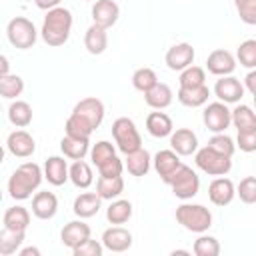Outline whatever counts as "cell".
Here are the masks:
<instances>
[{
  "instance_id": "ee69618b",
  "label": "cell",
  "mask_w": 256,
  "mask_h": 256,
  "mask_svg": "<svg viewBox=\"0 0 256 256\" xmlns=\"http://www.w3.org/2000/svg\"><path fill=\"white\" fill-rule=\"evenodd\" d=\"M236 194L244 204H256V176L242 178L236 188Z\"/></svg>"
},
{
  "instance_id": "db71d44e",
  "label": "cell",
  "mask_w": 256,
  "mask_h": 256,
  "mask_svg": "<svg viewBox=\"0 0 256 256\" xmlns=\"http://www.w3.org/2000/svg\"><path fill=\"white\" fill-rule=\"evenodd\" d=\"M176 254H190L188 250H172V256H176Z\"/></svg>"
},
{
  "instance_id": "7402d4cb",
  "label": "cell",
  "mask_w": 256,
  "mask_h": 256,
  "mask_svg": "<svg viewBox=\"0 0 256 256\" xmlns=\"http://www.w3.org/2000/svg\"><path fill=\"white\" fill-rule=\"evenodd\" d=\"M152 162H154V168H156V172H158V176L162 180H166L170 174H174L182 166L180 154H176L174 150H160V152H156Z\"/></svg>"
},
{
  "instance_id": "603a6c76",
  "label": "cell",
  "mask_w": 256,
  "mask_h": 256,
  "mask_svg": "<svg viewBox=\"0 0 256 256\" xmlns=\"http://www.w3.org/2000/svg\"><path fill=\"white\" fill-rule=\"evenodd\" d=\"M100 202H102V198H100L96 192H84V194L76 196L72 210H74V214H76L78 218H82V220H84V218H92V216L98 214Z\"/></svg>"
},
{
  "instance_id": "4fadbf2b",
  "label": "cell",
  "mask_w": 256,
  "mask_h": 256,
  "mask_svg": "<svg viewBox=\"0 0 256 256\" xmlns=\"http://www.w3.org/2000/svg\"><path fill=\"white\" fill-rule=\"evenodd\" d=\"M234 196H236V188L230 178L218 176L208 186V198L214 206H228L234 200Z\"/></svg>"
},
{
  "instance_id": "5b68a950",
  "label": "cell",
  "mask_w": 256,
  "mask_h": 256,
  "mask_svg": "<svg viewBox=\"0 0 256 256\" xmlns=\"http://www.w3.org/2000/svg\"><path fill=\"white\" fill-rule=\"evenodd\" d=\"M164 182H166L168 186H172L174 196L180 198V200L194 198V196L198 194V190H200V178H198V174H196L190 166H186V164H182V166H180L174 174H170Z\"/></svg>"
},
{
  "instance_id": "cb8c5ba5",
  "label": "cell",
  "mask_w": 256,
  "mask_h": 256,
  "mask_svg": "<svg viewBox=\"0 0 256 256\" xmlns=\"http://www.w3.org/2000/svg\"><path fill=\"white\" fill-rule=\"evenodd\" d=\"M172 98H174L172 88H170L168 84H164V82H158L154 88H150L148 92H144L146 104H148L150 108H154V110H164V108H168V106L172 104Z\"/></svg>"
},
{
  "instance_id": "681fc988",
  "label": "cell",
  "mask_w": 256,
  "mask_h": 256,
  "mask_svg": "<svg viewBox=\"0 0 256 256\" xmlns=\"http://www.w3.org/2000/svg\"><path fill=\"white\" fill-rule=\"evenodd\" d=\"M244 88H246L252 96H256V68L246 74V78H244Z\"/></svg>"
},
{
  "instance_id": "f5cc1de1",
  "label": "cell",
  "mask_w": 256,
  "mask_h": 256,
  "mask_svg": "<svg viewBox=\"0 0 256 256\" xmlns=\"http://www.w3.org/2000/svg\"><path fill=\"white\" fill-rule=\"evenodd\" d=\"M6 74H10L8 72V58L0 56V76H6Z\"/></svg>"
},
{
  "instance_id": "e0dca14e",
  "label": "cell",
  "mask_w": 256,
  "mask_h": 256,
  "mask_svg": "<svg viewBox=\"0 0 256 256\" xmlns=\"http://www.w3.org/2000/svg\"><path fill=\"white\" fill-rule=\"evenodd\" d=\"M88 238H90V226H88L86 222H82V218L68 222V224L62 228V232H60L62 244H64L66 248H70V250H74L76 246H80V244H82L84 240H88Z\"/></svg>"
},
{
  "instance_id": "d6986e66",
  "label": "cell",
  "mask_w": 256,
  "mask_h": 256,
  "mask_svg": "<svg viewBox=\"0 0 256 256\" xmlns=\"http://www.w3.org/2000/svg\"><path fill=\"white\" fill-rule=\"evenodd\" d=\"M170 146L180 156H192L198 150V138L190 128H178L170 134Z\"/></svg>"
},
{
  "instance_id": "9f6ffc18",
  "label": "cell",
  "mask_w": 256,
  "mask_h": 256,
  "mask_svg": "<svg viewBox=\"0 0 256 256\" xmlns=\"http://www.w3.org/2000/svg\"><path fill=\"white\" fill-rule=\"evenodd\" d=\"M254 104H256V96H254Z\"/></svg>"
},
{
  "instance_id": "f546056e",
  "label": "cell",
  "mask_w": 256,
  "mask_h": 256,
  "mask_svg": "<svg viewBox=\"0 0 256 256\" xmlns=\"http://www.w3.org/2000/svg\"><path fill=\"white\" fill-rule=\"evenodd\" d=\"M60 150L66 158L70 160H82L88 152H90V144L88 140H82V138H72V136H64L60 140Z\"/></svg>"
},
{
  "instance_id": "ac0fdd59",
  "label": "cell",
  "mask_w": 256,
  "mask_h": 256,
  "mask_svg": "<svg viewBox=\"0 0 256 256\" xmlns=\"http://www.w3.org/2000/svg\"><path fill=\"white\" fill-rule=\"evenodd\" d=\"M58 212V198L54 192L42 190L36 192L32 198V214L40 220H50L54 218V214Z\"/></svg>"
},
{
  "instance_id": "7c38bea8",
  "label": "cell",
  "mask_w": 256,
  "mask_h": 256,
  "mask_svg": "<svg viewBox=\"0 0 256 256\" xmlns=\"http://www.w3.org/2000/svg\"><path fill=\"white\" fill-rule=\"evenodd\" d=\"M236 68V58L228 50H214L206 58V70L214 76H230Z\"/></svg>"
},
{
  "instance_id": "74e56055",
  "label": "cell",
  "mask_w": 256,
  "mask_h": 256,
  "mask_svg": "<svg viewBox=\"0 0 256 256\" xmlns=\"http://www.w3.org/2000/svg\"><path fill=\"white\" fill-rule=\"evenodd\" d=\"M158 84V76L152 68H138L134 74H132V86L138 90V92H148L150 88H154Z\"/></svg>"
},
{
  "instance_id": "5bb4252c",
  "label": "cell",
  "mask_w": 256,
  "mask_h": 256,
  "mask_svg": "<svg viewBox=\"0 0 256 256\" xmlns=\"http://www.w3.org/2000/svg\"><path fill=\"white\" fill-rule=\"evenodd\" d=\"M102 244L110 252H126L132 246V234L126 228H122L120 224H114V226L104 230Z\"/></svg>"
},
{
  "instance_id": "3957f363",
  "label": "cell",
  "mask_w": 256,
  "mask_h": 256,
  "mask_svg": "<svg viewBox=\"0 0 256 256\" xmlns=\"http://www.w3.org/2000/svg\"><path fill=\"white\" fill-rule=\"evenodd\" d=\"M176 220L182 228L204 234L212 226V212L202 204H180L176 208Z\"/></svg>"
},
{
  "instance_id": "7dc6e473",
  "label": "cell",
  "mask_w": 256,
  "mask_h": 256,
  "mask_svg": "<svg viewBox=\"0 0 256 256\" xmlns=\"http://www.w3.org/2000/svg\"><path fill=\"white\" fill-rule=\"evenodd\" d=\"M124 168H126L124 162H122L118 156H112L110 160H106L104 164L98 166V172H100V176L112 178V176H122V170H124Z\"/></svg>"
},
{
  "instance_id": "d6a6232c",
  "label": "cell",
  "mask_w": 256,
  "mask_h": 256,
  "mask_svg": "<svg viewBox=\"0 0 256 256\" xmlns=\"http://www.w3.org/2000/svg\"><path fill=\"white\" fill-rule=\"evenodd\" d=\"M70 180L76 188H88L92 182H94V174H92V168L88 162L82 160H74L72 166H70Z\"/></svg>"
},
{
  "instance_id": "ffe728a7",
  "label": "cell",
  "mask_w": 256,
  "mask_h": 256,
  "mask_svg": "<svg viewBox=\"0 0 256 256\" xmlns=\"http://www.w3.org/2000/svg\"><path fill=\"white\" fill-rule=\"evenodd\" d=\"M44 178L52 186H62L66 180H70V168L62 156H50L44 164Z\"/></svg>"
},
{
  "instance_id": "9a60e30c",
  "label": "cell",
  "mask_w": 256,
  "mask_h": 256,
  "mask_svg": "<svg viewBox=\"0 0 256 256\" xmlns=\"http://www.w3.org/2000/svg\"><path fill=\"white\" fill-rule=\"evenodd\" d=\"M6 146H8V152L16 158H28L34 154L36 150V142L34 138L26 132V130H14L8 134V140H6Z\"/></svg>"
},
{
  "instance_id": "8fae6325",
  "label": "cell",
  "mask_w": 256,
  "mask_h": 256,
  "mask_svg": "<svg viewBox=\"0 0 256 256\" xmlns=\"http://www.w3.org/2000/svg\"><path fill=\"white\" fill-rule=\"evenodd\" d=\"M214 94L224 104H236L244 96V86L234 76H220V80H216L214 84Z\"/></svg>"
},
{
  "instance_id": "b9f144b4",
  "label": "cell",
  "mask_w": 256,
  "mask_h": 256,
  "mask_svg": "<svg viewBox=\"0 0 256 256\" xmlns=\"http://www.w3.org/2000/svg\"><path fill=\"white\" fill-rule=\"evenodd\" d=\"M112 156H116V150H114L112 142H108V140L96 142V144L92 146V150H90V158H92V164H94L96 168H98L100 164H104L106 160H110Z\"/></svg>"
},
{
  "instance_id": "4dcf8cb0",
  "label": "cell",
  "mask_w": 256,
  "mask_h": 256,
  "mask_svg": "<svg viewBox=\"0 0 256 256\" xmlns=\"http://www.w3.org/2000/svg\"><path fill=\"white\" fill-rule=\"evenodd\" d=\"M24 236L26 232L22 230H10V228H4L0 232V254L2 256H12L20 250V246L24 244Z\"/></svg>"
},
{
  "instance_id": "d590c367",
  "label": "cell",
  "mask_w": 256,
  "mask_h": 256,
  "mask_svg": "<svg viewBox=\"0 0 256 256\" xmlns=\"http://www.w3.org/2000/svg\"><path fill=\"white\" fill-rule=\"evenodd\" d=\"M24 90V80L16 74H6V76H0V94L2 98L6 100H12L16 96H20Z\"/></svg>"
},
{
  "instance_id": "484cf974",
  "label": "cell",
  "mask_w": 256,
  "mask_h": 256,
  "mask_svg": "<svg viewBox=\"0 0 256 256\" xmlns=\"http://www.w3.org/2000/svg\"><path fill=\"white\" fill-rule=\"evenodd\" d=\"M84 46L90 54L98 56L102 54L106 48H108V34H106V28L98 26V24H92L86 34H84Z\"/></svg>"
},
{
  "instance_id": "30bf717a",
  "label": "cell",
  "mask_w": 256,
  "mask_h": 256,
  "mask_svg": "<svg viewBox=\"0 0 256 256\" xmlns=\"http://www.w3.org/2000/svg\"><path fill=\"white\" fill-rule=\"evenodd\" d=\"M164 60H166V66H168L170 70L182 72L184 68L192 66V62H194V48H192V44H188V42L174 44L172 48H168Z\"/></svg>"
},
{
  "instance_id": "52a82bcc",
  "label": "cell",
  "mask_w": 256,
  "mask_h": 256,
  "mask_svg": "<svg viewBox=\"0 0 256 256\" xmlns=\"http://www.w3.org/2000/svg\"><path fill=\"white\" fill-rule=\"evenodd\" d=\"M194 162L196 166L208 174V176H226L232 168V160L230 156H224V154H218L216 150L204 146L200 150H196V156H194Z\"/></svg>"
},
{
  "instance_id": "7a4b0ae2",
  "label": "cell",
  "mask_w": 256,
  "mask_h": 256,
  "mask_svg": "<svg viewBox=\"0 0 256 256\" xmlns=\"http://www.w3.org/2000/svg\"><path fill=\"white\" fill-rule=\"evenodd\" d=\"M70 30H72V12L68 8L58 6L48 10V14L44 16L40 34L48 46H62L68 40Z\"/></svg>"
},
{
  "instance_id": "1f68e13d",
  "label": "cell",
  "mask_w": 256,
  "mask_h": 256,
  "mask_svg": "<svg viewBox=\"0 0 256 256\" xmlns=\"http://www.w3.org/2000/svg\"><path fill=\"white\" fill-rule=\"evenodd\" d=\"M8 120L16 128H26L32 122V106L24 100H16L8 106Z\"/></svg>"
},
{
  "instance_id": "9c48e42d",
  "label": "cell",
  "mask_w": 256,
  "mask_h": 256,
  "mask_svg": "<svg viewBox=\"0 0 256 256\" xmlns=\"http://www.w3.org/2000/svg\"><path fill=\"white\" fill-rule=\"evenodd\" d=\"M72 114L80 116L84 122H88V124L96 130V128L102 124V120H104V104H102V100L90 96V98L80 100V102L74 106Z\"/></svg>"
},
{
  "instance_id": "ab89813d",
  "label": "cell",
  "mask_w": 256,
  "mask_h": 256,
  "mask_svg": "<svg viewBox=\"0 0 256 256\" xmlns=\"http://www.w3.org/2000/svg\"><path fill=\"white\" fill-rule=\"evenodd\" d=\"M236 58H238L240 66L254 70V68H256V40H254V38L244 40V42L238 46V50H236Z\"/></svg>"
},
{
  "instance_id": "277c9868",
  "label": "cell",
  "mask_w": 256,
  "mask_h": 256,
  "mask_svg": "<svg viewBox=\"0 0 256 256\" xmlns=\"http://www.w3.org/2000/svg\"><path fill=\"white\" fill-rule=\"evenodd\" d=\"M112 136L122 154H130V152H136L138 148H142L140 132H138L136 124L126 116H120L112 122Z\"/></svg>"
},
{
  "instance_id": "6da1fadb",
  "label": "cell",
  "mask_w": 256,
  "mask_h": 256,
  "mask_svg": "<svg viewBox=\"0 0 256 256\" xmlns=\"http://www.w3.org/2000/svg\"><path fill=\"white\" fill-rule=\"evenodd\" d=\"M44 174L42 168L36 162H24L20 164L12 176L8 178V194L14 200H26L32 196V192L40 186Z\"/></svg>"
},
{
  "instance_id": "60d3db41",
  "label": "cell",
  "mask_w": 256,
  "mask_h": 256,
  "mask_svg": "<svg viewBox=\"0 0 256 256\" xmlns=\"http://www.w3.org/2000/svg\"><path fill=\"white\" fill-rule=\"evenodd\" d=\"M178 82H180V86H184V88L202 86V84H206V72H204V68H200V66H188V68H184V70L180 72Z\"/></svg>"
},
{
  "instance_id": "f1b7e54d",
  "label": "cell",
  "mask_w": 256,
  "mask_h": 256,
  "mask_svg": "<svg viewBox=\"0 0 256 256\" xmlns=\"http://www.w3.org/2000/svg\"><path fill=\"white\" fill-rule=\"evenodd\" d=\"M2 222H4V228L26 232V228L30 226V212L24 206H12L4 212Z\"/></svg>"
},
{
  "instance_id": "ba28073f",
  "label": "cell",
  "mask_w": 256,
  "mask_h": 256,
  "mask_svg": "<svg viewBox=\"0 0 256 256\" xmlns=\"http://www.w3.org/2000/svg\"><path fill=\"white\" fill-rule=\"evenodd\" d=\"M202 120L212 134H220V132H226V128L232 124V110L220 100L210 102L202 112Z\"/></svg>"
},
{
  "instance_id": "f35d334b",
  "label": "cell",
  "mask_w": 256,
  "mask_h": 256,
  "mask_svg": "<svg viewBox=\"0 0 256 256\" xmlns=\"http://www.w3.org/2000/svg\"><path fill=\"white\" fill-rule=\"evenodd\" d=\"M194 254L196 256H218L220 254V242L214 238V236H198L194 240V246H192Z\"/></svg>"
},
{
  "instance_id": "836d02e7",
  "label": "cell",
  "mask_w": 256,
  "mask_h": 256,
  "mask_svg": "<svg viewBox=\"0 0 256 256\" xmlns=\"http://www.w3.org/2000/svg\"><path fill=\"white\" fill-rule=\"evenodd\" d=\"M232 124L238 132L252 130V128H256V112L246 104H238L232 110Z\"/></svg>"
},
{
  "instance_id": "4316f807",
  "label": "cell",
  "mask_w": 256,
  "mask_h": 256,
  "mask_svg": "<svg viewBox=\"0 0 256 256\" xmlns=\"http://www.w3.org/2000/svg\"><path fill=\"white\" fill-rule=\"evenodd\" d=\"M150 152L144 150V148H138L136 152H130L126 154V160H124V166L126 170L132 174V176H146V172L150 170Z\"/></svg>"
},
{
  "instance_id": "83f0119b",
  "label": "cell",
  "mask_w": 256,
  "mask_h": 256,
  "mask_svg": "<svg viewBox=\"0 0 256 256\" xmlns=\"http://www.w3.org/2000/svg\"><path fill=\"white\" fill-rule=\"evenodd\" d=\"M124 192V180L122 176H100L96 182V194L102 200H114Z\"/></svg>"
},
{
  "instance_id": "f907efd6",
  "label": "cell",
  "mask_w": 256,
  "mask_h": 256,
  "mask_svg": "<svg viewBox=\"0 0 256 256\" xmlns=\"http://www.w3.org/2000/svg\"><path fill=\"white\" fill-rule=\"evenodd\" d=\"M34 2L40 10H52V8H58L62 0H34Z\"/></svg>"
},
{
  "instance_id": "816d5d0a",
  "label": "cell",
  "mask_w": 256,
  "mask_h": 256,
  "mask_svg": "<svg viewBox=\"0 0 256 256\" xmlns=\"http://www.w3.org/2000/svg\"><path fill=\"white\" fill-rule=\"evenodd\" d=\"M18 254H20V256H40V250H38L36 246H28V248L18 250Z\"/></svg>"
},
{
  "instance_id": "f6af8a7d",
  "label": "cell",
  "mask_w": 256,
  "mask_h": 256,
  "mask_svg": "<svg viewBox=\"0 0 256 256\" xmlns=\"http://www.w3.org/2000/svg\"><path fill=\"white\" fill-rule=\"evenodd\" d=\"M240 20L248 26H256V0H234Z\"/></svg>"
},
{
  "instance_id": "c3c4849f",
  "label": "cell",
  "mask_w": 256,
  "mask_h": 256,
  "mask_svg": "<svg viewBox=\"0 0 256 256\" xmlns=\"http://www.w3.org/2000/svg\"><path fill=\"white\" fill-rule=\"evenodd\" d=\"M236 146H238L242 152H256V128L238 132Z\"/></svg>"
},
{
  "instance_id": "7bdbcfd3",
  "label": "cell",
  "mask_w": 256,
  "mask_h": 256,
  "mask_svg": "<svg viewBox=\"0 0 256 256\" xmlns=\"http://www.w3.org/2000/svg\"><path fill=\"white\" fill-rule=\"evenodd\" d=\"M206 146H208V148H212V150H216L218 154H224V156H230V158H232V154H234V150H236L234 140H232L228 134H224V132L214 134V136L208 140V144H206Z\"/></svg>"
},
{
  "instance_id": "8d00e7d4",
  "label": "cell",
  "mask_w": 256,
  "mask_h": 256,
  "mask_svg": "<svg viewBox=\"0 0 256 256\" xmlns=\"http://www.w3.org/2000/svg\"><path fill=\"white\" fill-rule=\"evenodd\" d=\"M92 132H94V128L88 122H84L80 116H76V114H70L68 116V120H66V136L90 140V134Z\"/></svg>"
},
{
  "instance_id": "d4e9b609",
  "label": "cell",
  "mask_w": 256,
  "mask_h": 256,
  "mask_svg": "<svg viewBox=\"0 0 256 256\" xmlns=\"http://www.w3.org/2000/svg\"><path fill=\"white\" fill-rule=\"evenodd\" d=\"M208 96H210V90L206 84L202 86H192V88H184L180 86L176 98L180 104L188 106V108H198V106H204L208 102Z\"/></svg>"
},
{
  "instance_id": "11a10c76",
  "label": "cell",
  "mask_w": 256,
  "mask_h": 256,
  "mask_svg": "<svg viewBox=\"0 0 256 256\" xmlns=\"http://www.w3.org/2000/svg\"><path fill=\"white\" fill-rule=\"evenodd\" d=\"M86 2H92V0H86ZM94 2H96V0H94Z\"/></svg>"
},
{
  "instance_id": "bcb514c9",
  "label": "cell",
  "mask_w": 256,
  "mask_h": 256,
  "mask_svg": "<svg viewBox=\"0 0 256 256\" xmlns=\"http://www.w3.org/2000/svg\"><path fill=\"white\" fill-rule=\"evenodd\" d=\"M102 250H104V244H102V242L88 238V240H84L80 246H76V248L72 250V254H74V256H102Z\"/></svg>"
},
{
  "instance_id": "8992f818",
  "label": "cell",
  "mask_w": 256,
  "mask_h": 256,
  "mask_svg": "<svg viewBox=\"0 0 256 256\" xmlns=\"http://www.w3.org/2000/svg\"><path fill=\"white\" fill-rule=\"evenodd\" d=\"M6 36H8V42L18 48V50H28L36 44V38H38V32H36V26L32 24V20L24 18V16H16L8 22L6 26Z\"/></svg>"
},
{
  "instance_id": "2e32d148",
  "label": "cell",
  "mask_w": 256,
  "mask_h": 256,
  "mask_svg": "<svg viewBox=\"0 0 256 256\" xmlns=\"http://www.w3.org/2000/svg\"><path fill=\"white\" fill-rule=\"evenodd\" d=\"M118 16H120V8L114 0H96L94 6H92V20L94 24L102 26V28H110L118 22Z\"/></svg>"
},
{
  "instance_id": "e575fe53",
  "label": "cell",
  "mask_w": 256,
  "mask_h": 256,
  "mask_svg": "<svg viewBox=\"0 0 256 256\" xmlns=\"http://www.w3.org/2000/svg\"><path fill=\"white\" fill-rule=\"evenodd\" d=\"M132 216V204L128 200H110V206L106 208V218L110 224H124Z\"/></svg>"
},
{
  "instance_id": "44dd1931",
  "label": "cell",
  "mask_w": 256,
  "mask_h": 256,
  "mask_svg": "<svg viewBox=\"0 0 256 256\" xmlns=\"http://www.w3.org/2000/svg\"><path fill=\"white\" fill-rule=\"evenodd\" d=\"M146 130L150 136L154 138H166L174 132V124H172V118L164 112H150L146 116Z\"/></svg>"
}]
</instances>
